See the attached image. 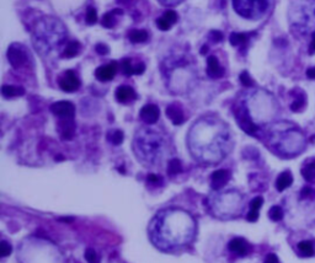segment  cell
<instances>
[{"label": "cell", "instance_id": "obj_24", "mask_svg": "<svg viewBox=\"0 0 315 263\" xmlns=\"http://www.w3.org/2000/svg\"><path fill=\"white\" fill-rule=\"evenodd\" d=\"M250 34H240V32H233L229 37L231 40V46L234 47H241V48H245L246 44L250 41Z\"/></svg>", "mask_w": 315, "mask_h": 263}, {"label": "cell", "instance_id": "obj_28", "mask_svg": "<svg viewBox=\"0 0 315 263\" xmlns=\"http://www.w3.org/2000/svg\"><path fill=\"white\" fill-rule=\"evenodd\" d=\"M149 35L146 30H132L129 31L128 39L132 43H143L148 40Z\"/></svg>", "mask_w": 315, "mask_h": 263}, {"label": "cell", "instance_id": "obj_6", "mask_svg": "<svg viewBox=\"0 0 315 263\" xmlns=\"http://www.w3.org/2000/svg\"><path fill=\"white\" fill-rule=\"evenodd\" d=\"M270 143L281 155H297L304 149L305 141L302 132L277 124L270 132Z\"/></svg>", "mask_w": 315, "mask_h": 263}, {"label": "cell", "instance_id": "obj_47", "mask_svg": "<svg viewBox=\"0 0 315 263\" xmlns=\"http://www.w3.org/2000/svg\"><path fill=\"white\" fill-rule=\"evenodd\" d=\"M307 77L309 78V79H315V67L309 68V69L307 70Z\"/></svg>", "mask_w": 315, "mask_h": 263}, {"label": "cell", "instance_id": "obj_21", "mask_svg": "<svg viewBox=\"0 0 315 263\" xmlns=\"http://www.w3.org/2000/svg\"><path fill=\"white\" fill-rule=\"evenodd\" d=\"M167 116L170 118V121H171L175 125L182 124L185 121V116H184V112H182V108L180 107L179 105H176V103H171V105L168 106Z\"/></svg>", "mask_w": 315, "mask_h": 263}, {"label": "cell", "instance_id": "obj_5", "mask_svg": "<svg viewBox=\"0 0 315 263\" xmlns=\"http://www.w3.org/2000/svg\"><path fill=\"white\" fill-rule=\"evenodd\" d=\"M133 149L137 159H139L144 165L155 166L164 159L167 143L159 132L150 128H143L136 133Z\"/></svg>", "mask_w": 315, "mask_h": 263}, {"label": "cell", "instance_id": "obj_43", "mask_svg": "<svg viewBox=\"0 0 315 263\" xmlns=\"http://www.w3.org/2000/svg\"><path fill=\"white\" fill-rule=\"evenodd\" d=\"M210 36V39L213 40V41L219 42V41H222V40H223V35H222V32H219V31H212Z\"/></svg>", "mask_w": 315, "mask_h": 263}, {"label": "cell", "instance_id": "obj_10", "mask_svg": "<svg viewBox=\"0 0 315 263\" xmlns=\"http://www.w3.org/2000/svg\"><path fill=\"white\" fill-rule=\"evenodd\" d=\"M8 58L10 64L15 69L22 67L23 64L27 61V53L23 49L22 46L18 43H14L8 49Z\"/></svg>", "mask_w": 315, "mask_h": 263}, {"label": "cell", "instance_id": "obj_22", "mask_svg": "<svg viewBox=\"0 0 315 263\" xmlns=\"http://www.w3.org/2000/svg\"><path fill=\"white\" fill-rule=\"evenodd\" d=\"M262 203H264V198L262 197H256V198L251 201L250 210H249L248 215H246V219L249 222L254 223L259 219V210L262 207Z\"/></svg>", "mask_w": 315, "mask_h": 263}, {"label": "cell", "instance_id": "obj_18", "mask_svg": "<svg viewBox=\"0 0 315 263\" xmlns=\"http://www.w3.org/2000/svg\"><path fill=\"white\" fill-rule=\"evenodd\" d=\"M58 132L62 139L69 141L74 137L75 133V123L74 120H61L58 124Z\"/></svg>", "mask_w": 315, "mask_h": 263}, {"label": "cell", "instance_id": "obj_33", "mask_svg": "<svg viewBox=\"0 0 315 263\" xmlns=\"http://www.w3.org/2000/svg\"><path fill=\"white\" fill-rule=\"evenodd\" d=\"M182 171V165L181 161L177 160V159H172V160L169 161V165H168V174L170 176H175V175L180 174Z\"/></svg>", "mask_w": 315, "mask_h": 263}, {"label": "cell", "instance_id": "obj_46", "mask_svg": "<svg viewBox=\"0 0 315 263\" xmlns=\"http://www.w3.org/2000/svg\"><path fill=\"white\" fill-rule=\"evenodd\" d=\"M144 70H146V65H144V63H139L138 65L136 67V74L137 75L143 74Z\"/></svg>", "mask_w": 315, "mask_h": 263}, {"label": "cell", "instance_id": "obj_12", "mask_svg": "<svg viewBox=\"0 0 315 263\" xmlns=\"http://www.w3.org/2000/svg\"><path fill=\"white\" fill-rule=\"evenodd\" d=\"M59 86L65 92H74L79 89L80 80L73 70H67L59 79Z\"/></svg>", "mask_w": 315, "mask_h": 263}, {"label": "cell", "instance_id": "obj_13", "mask_svg": "<svg viewBox=\"0 0 315 263\" xmlns=\"http://www.w3.org/2000/svg\"><path fill=\"white\" fill-rule=\"evenodd\" d=\"M141 118L143 122H146L147 124H154V123L158 122L160 116V111L159 107L155 105H146L141 110Z\"/></svg>", "mask_w": 315, "mask_h": 263}, {"label": "cell", "instance_id": "obj_41", "mask_svg": "<svg viewBox=\"0 0 315 263\" xmlns=\"http://www.w3.org/2000/svg\"><path fill=\"white\" fill-rule=\"evenodd\" d=\"M158 1L164 6H175L179 5L180 3H182L184 0H158Z\"/></svg>", "mask_w": 315, "mask_h": 263}, {"label": "cell", "instance_id": "obj_15", "mask_svg": "<svg viewBox=\"0 0 315 263\" xmlns=\"http://www.w3.org/2000/svg\"><path fill=\"white\" fill-rule=\"evenodd\" d=\"M229 250L231 251L235 255L240 256V257H244L249 253L250 251V245L248 243V241L243 238H235L229 243L228 245Z\"/></svg>", "mask_w": 315, "mask_h": 263}, {"label": "cell", "instance_id": "obj_19", "mask_svg": "<svg viewBox=\"0 0 315 263\" xmlns=\"http://www.w3.org/2000/svg\"><path fill=\"white\" fill-rule=\"evenodd\" d=\"M207 74L210 75L213 79H218V78H222L224 75V69L223 67L220 65L219 61H218V58L214 56L208 57L207 59Z\"/></svg>", "mask_w": 315, "mask_h": 263}, {"label": "cell", "instance_id": "obj_40", "mask_svg": "<svg viewBox=\"0 0 315 263\" xmlns=\"http://www.w3.org/2000/svg\"><path fill=\"white\" fill-rule=\"evenodd\" d=\"M300 196H302V198H310V197H315V191L313 188H310V187L307 186L302 189V192H300Z\"/></svg>", "mask_w": 315, "mask_h": 263}, {"label": "cell", "instance_id": "obj_4", "mask_svg": "<svg viewBox=\"0 0 315 263\" xmlns=\"http://www.w3.org/2000/svg\"><path fill=\"white\" fill-rule=\"evenodd\" d=\"M162 72L172 92H184L191 86L197 73L192 61L181 54H174L165 59L162 64Z\"/></svg>", "mask_w": 315, "mask_h": 263}, {"label": "cell", "instance_id": "obj_17", "mask_svg": "<svg viewBox=\"0 0 315 263\" xmlns=\"http://www.w3.org/2000/svg\"><path fill=\"white\" fill-rule=\"evenodd\" d=\"M136 99H137V94L131 86L122 85V86L117 87V90H116V100H117L118 102L127 103L136 100Z\"/></svg>", "mask_w": 315, "mask_h": 263}, {"label": "cell", "instance_id": "obj_35", "mask_svg": "<svg viewBox=\"0 0 315 263\" xmlns=\"http://www.w3.org/2000/svg\"><path fill=\"white\" fill-rule=\"evenodd\" d=\"M86 20L87 25H95L98 22V13H96V9L92 8V6H89L86 9Z\"/></svg>", "mask_w": 315, "mask_h": 263}, {"label": "cell", "instance_id": "obj_37", "mask_svg": "<svg viewBox=\"0 0 315 263\" xmlns=\"http://www.w3.org/2000/svg\"><path fill=\"white\" fill-rule=\"evenodd\" d=\"M240 81H241V84H243L244 86H246V87H250V86H252V85H254V81L251 80L250 75H249L246 72H243L240 74Z\"/></svg>", "mask_w": 315, "mask_h": 263}, {"label": "cell", "instance_id": "obj_34", "mask_svg": "<svg viewBox=\"0 0 315 263\" xmlns=\"http://www.w3.org/2000/svg\"><path fill=\"white\" fill-rule=\"evenodd\" d=\"M107 138H108V141L113 144V145H120V144L123 142L122 130H118V129L113 130V132H111V133L108 134Z\"/></svg>", "mask_w": 315, "mask_h": 263}, {"label": "cell", "instance_id": "obj_32", "mask_svg": "<svg viewBox=\"0 0 315 263\" xmlns=\"http://www.w3.org/2000/svg\"><path fill=\"white\" fill-rule=\"evenodd\" d=\"M121 69L126 77H131V75L136 74V67L132 65V61L129 58H125L121 61Z\"/></svg>", "mask_w": 315, "mask_h": 263}, {"label": "cell", "instance_id": "obj_25", "mask_svg": "<svg viewBox=\"0 0 315 263\" xmlns=\"http://www.w3.org/2000/svg\"><path fill=\"white\" fill-rule=\"evenodd\" d=\"M292 182H293V176L290 171L282 172V174L277 177V181H276L277 191L279 192L285 191L286 188H288V187L292 184Z\"/></svg>", "mask_w": 315, "mask_h": 263}, {"label": "cell", "instance_id": "obj_9", "mask_svg": "<svg viewBox=\"0 0 315 263\" xmlns=\"http://www.w3.org/2000/svg\"><path fill=\"white\" fill-rule=\"evenodd\" d=\"M271 6V0H233L236 14L248 20H260L266 15Z\"/></svg>", "mask_w": 315, "mask_h": 263}, {"label": "cell", "instance_id": "obj_45", "mask_svg": "<svg viewBox=\"0 0 315 263\" xmlns=\"http://www.w3.org/2000/svg\"><path fill=\"white\" fill-rule=\"evenodd\" d=\"M148 181L150 182V183L156 184V183H159V182H162V179H160V176H156V175L151 174L148 176Z\"/></svg>", "mask_w": 315, "mask_h": 263}, {"label": "cell", "instance_id": "obj_3", "mask_svg": "<svg viewBox=\"0 0 315 263\" xmlns=\"http://www.w3.org/2000/svg\"><path fill=\"white\" fill-rule=\"evenodd\" d=\"M67 37L65 25L53 16H43L40 19L32 31V43L37 53L41 56H48L63 46Z\"/></svg>", "mask_w": 315, "mask_h": 263}, {"label": "cell", "instance_id": "obj_38", "mask_svg": "<svg viewBox=\"0 0 315 263\" xmlns=\"http://www.w3.org/2000/svg\"><path fill=\"white\" fill-rule=\"evenodd\" d=\"M11 253V246L9 245L6 241H1V245H0V256L1 257H6Z\"/></svg>", "mask_w": 315, "mask_h": 263}, {"label": "cell", "instance_id": "obj_26", "mask_svg": "<svg viewBox=\"0 0 315 263\" xmlns=\"http://www.w3.org/2000/svg\"><path fill=\"white\" fill-rule=\"evenodd\" d=\"M1 94L6 99H11V97L22 96L25 94V90L20 86H14V85H4L1 89Z\"/></svg>", "mask_w": 315, "mask_h": 263}, {"label": "cell", "instance_id": "obj_7", "mask_svg": "<svg viewBox=\"0 0 315 263\" xmlns=\"http://www.w3.org/2000/svg\"><path fill=\"white\" fill-rule=\"evenodd\" d=\"M288 19L293 30L300 35L315 32V0H292Z\"/></svg>", "mask_w": 315, "mask_h": 263}, {"label": "cell", "instance_id": "obj_23", "mask_svg": "<svg viewBox=\"0 0 315 263\" xmlns=\"http://www.w3.org/2000/svg\"><path fill=\"white\" fill-rule=\"evenodd\" d=\"M123 11L121 10V9H113V10L108 11V13H106L105 15H104L103 20H101V23H103L104 27L106 28H112L116 26V22H117V20H116V16L117 15H122Z\"/></svg>", "mask_w": 315, "mask_h": 263}, {"label": "cell", "instance_id": "obj_2", "mask_svg": "<svg viewBox=\"0 0 315 263\" xmlns=\"http://www.w3.org/2000/svg\"><path fill=\"white\" fill-rule=\"evenodd\" d=\"M196 231L197 227L192 215L180 209L162 210L149 226L151 243L165 252L180 250L192 243Z\"/></svg>", "mask_w": 315, "mask_h": 263}, {"label": "cell", "instance_id": "obj_20", "mask_svg": "<svg viewBox=\"0 0 315 263\" xmlns=\"http://www.w3.org/2000/svg\"><path fill=\"white\" fill-rule=\"evenodd\" d=\"M212 187L214 189H219L227 184V182L231 180V172L227 170H217L212 174Z\"/></svg>", "mask_w": 315, "mask_h": 263}, {"label": "cell", "instance_id": "obj_39", "mask_svg": "<svg viewBox=\"0 0 315 263\" xmlns=\"http://www.w3.org/2000/svg\"><path fill=\"white\" fill-rule=\"evenodd\" d=\"M85 258H86L89 263H98V256H96V252L94 250H91V248L86 250V252H85Z\"/></svg>", "mask_w": 315, "mask_h": 263}, {"label": "cell", "instance_id": "obj_1", "mask_svg": "<svg viewBox=\"0 0 315 263\" xmlns=\"http://www.w3.org/2000/svg\"><path fill=\"white\" fill-rule=\"evenodd\" d=\"M189 148L197 161L213 165L223 160L231 149L229 127L215 117L198 120L189 133Z\"/></svg>", "mask_w": 315, "mask_h": 263}, {"label": "cell", "instance_id": "obj_44", "mask_svg": "<svg viewBox=\"0 0 315 263\" xmlns=\"http://www.w3.org/2000/svg\"><path fill=\"white\" fill-rule=\"evenodd\" d=\"M96 52L100 54H107L108 53V47L105 46L104 43H99L98 46H96Z\"/></svg>", "mask_w": 315, "mask_h": 263}, {"label": "cell", "instance_id": "obj_11", "mask_svg": "<svg viewBox=\"0 0 315 263\" xmlns=\"http://www.w3.org/2000/svg\"><path fill=\"white\" fill-rule=\"evenodd\" d=\"M51 111L61 120H74L75 106L69 101H59L53 103L51 106Z\"/></svg>", "mask_w": 315, "mask_h": 263}, {"label": "cell", "instance_id": "obj_31", "mask_svg": "<svg viewBox=\"0 0 315 263\" xmlns=\"http://www.w3.org/2000/svg\"><path fill=\"white\" fill-rule=\"evenodd\" d=\"M305 103H307V99H305L304 92L300 90V91H298V96L295 97L294 101H293L292 105H291V110H292L293 112H300V111L305 107Z\"/></svg>", "mask_w": 315, "mask_h": 263}, {"label": "cell", "instance_id": "obj_30", "mask_svg": "<svg viewBox=\"0 0 315 263\" xmlns=\"http://www.w3.org/2000/svg\"><path fill=\"white\" fill-rule=\"evenodd\" d=\"M80 48H82V44H80L79 42L70 41L64 48L63 57H64V58H74V57H77L78 54L80 53Z\"/></svg>", "mask_w": 315, "mask_h": 263}, {"label": "cell", "instance_id": "obj_29", "mask_svg": "<svg viewBox=\"0 0 315 263\" xmlns=\"http://www.w3.org/2000/svg\"><path fill=\"white\" fill-rule=\"evenodd\" d=\"M297 248L302 257H313L315 255L314 245L310 241H302V243H298Z\"/></svg>", "mask_w": 315, "mask_h": 263}, {"label": "cell", "instance_id": "obj_42", "mask_svg": "<svg viewBox=\"0 0 315 263\" xmlns=\"http://www.w3.org/2000/svg\"><path fill=\"white\" fill-rule=\"evenodd\" d=\"M264 263H281V262H279L278 257H277L274 253H269V255L266 256V258H265Z\"/></svg>", "mask_w": 315, "mask_h": 263}, {"label": "cell", "instance_id": "obj_36", "mask_svg": "<svg viewBox=\"0 0 315 263\" xmlns=\"http://www.w3.org/2000/svg\"><path fill=\"white\" fill-rule=\"evenodd\" d=\"M269 215L270 218H271V220H273V222H279V220H282V218H283V210H282V208L278 207V205H273V207L270 209Z\"/></svg>", "mask_w": 315, "mask_h": 263}, {"label": "cell", "instance_id": "obj_16", "mask_svg": "<svg viewBox=\"0 0 315 263\" xmlns=\"http://www.w3.org/2000/svg\"><path fill=\"white\" fill-rule=\"evenodd\" d=\"M116 72H117L116 63H110L98 68L95 72V75L100 81H110V80H112L115 78Z\"/></svg>", "mask_w": 315, "mask_h": 263}, {"label": "cell", "instance_id": "obj_8", "mask_svg": "<svg viewBox=\"0 0 315 263\" xmlns=\"http://www.w3.org/2000/svg\"><path fill=\"white\" fill-rule=\"evenodd\" d=\"M241 196L235 191L223 192V193L215 196L214 202L212 203L213 212L217 217L223 219H231V218L238 215L240 209Z\"/></svg>", "mask_w": 315, "mask_h": 263}, {"label": "cell", "instance_id": "obj_48", "mask_svg": "<svg viewBox=\"0 0 315 263\" xmlns=\"http://www.w3.org/2000/svg\"><path fill=\"white\" fill-rule=\"evenodd\" d=\"M312 48L315 52V32L312 35Z\"/></svg>", "mask_w": 315, "mask_h": 263}, {"label": "cell", "instance_id": "obj_27", "mask_svg": "<svg viewBox=\"0 0 315 263\" xmlns=\"http://www.w3.org/2000/svg\"><path fill=\"white\" fill-rule=\"evenodd\" d=\"M302 175L305 179V181L308 182L315 181V159L310 160L309 162H307L304 166H303Z\"/></svg>", "mask_w": 315, "mask_h": 263}, {"label": "cell", "instance_id": "obj_14", "mask_svg": "<svg viewBox=\"0 0 315 263\" xmlns=\"http://www.w3.org/2000/svg\"><path fill=\"white\" fill-rule=\"evenodd\" d=\"M177 14L174 10H168L156 20V26L162 31H168L176 23Z\"/></svg>", "mask_w": 315, "mask_h": 263}]
</instances>
